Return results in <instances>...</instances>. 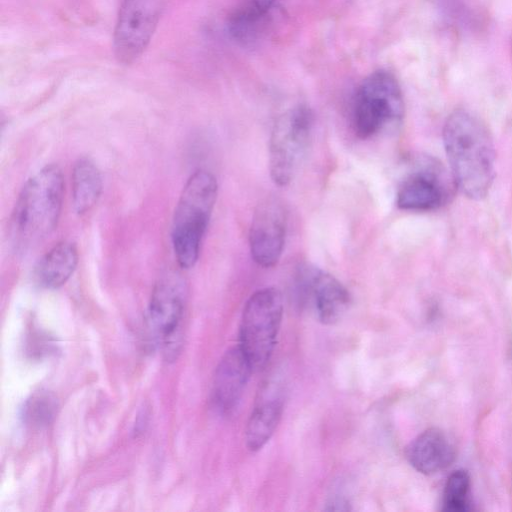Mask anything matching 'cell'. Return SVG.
I'll list each match as a JSON object with an SVG mask.
<instances>
[{"instance_id": "obj_17", "label": "cell", "mask_w": 512, "mask_h": 512, "mask_svg": "<svg viewBox=\"0 0 512 512\" xmlns=\"http://www.w3.org/2000/svg\"><path fill=\"white\" fill-rule=\"evenodd\" d=\"M470 476L459 469L450 474L443 491L442 510L446 512H466L470 506Z\"/></svg>"}, {"instance_id": "obj_13", "label": "cell", "mask_w": 512, "mask_h": 512, "mask_svg": "<svg viewBox=\"0 0 512 512\" xmlns=\"http://www.w3.org/2000/svg\"><path fill=\"white\" fill-rule=\"evenodd\" d=\"M283 404L279 380H269L259 392L246 425L245 440L249 450H260L272 437L281 419Z\"/></svg>"}, {"instance_id": "obj_15", "label": "cell", "mask_w": 512, "mask_h": 512, "mask_svg": "<svg viewBox=\"0 0 512 512\" xmlns=\"http://www.w3.org/2000/svg\"><path fill=\"white\" fill-rule=\"evenodd\" d=\"M77 264L78 251L75 244L62 241L39 259L34 269V276L40 286L56 289L66 283L74 273Z\"/></svg>"}, {"instance_id": "obj_14", "label": "cell", "mask_w": 512, "mask_h": 512, "mask_svg": "<svg viewBox=\"0 0 512 512\" xmlns=\"http://www.w3.org/2000/svg\"><path fill=\"white\" fill-rule=\"evenodd\" d=\"M409 464L425 475L436 474L449 467L456 448L448 434L440 428H429L415 437L406 448Z\"/></svg>"}, {"instance_id": "obj_7", "label": "cell", "mask_w": 512, "mask_h": 512, "mask_svg": "<svg viewBox=\"0 0 512 512\" xmlns=\"http://www.w3.org/2000/svg\"><path fill=\"white\" fill-rule=\"evenodd\" d=\"M184 307L182 280L175 274L161 278L151 294L147 322L153 339L167 359H175L179 352Z\"/></svg>"}, {"instance_id": "obj_1", "label": "cell", "mask_w": 512, "mask_h": 512, "mask_svg": "<svg viewBox=\"0 0 512 512\" xmlns=\"http://www.w3.org/2000/svg\"><path fill=\"white\" fill-rule=\"evenodd\" d=\"M443 143L458 190L472 200L485 198L495 178V147L486 125L470 111L457 109L444 123Z\"/></svg>"}, {"instance_id": "obj_18", "label": "cell", "mask_w": 512, "mask_h": 512, "mask_svg": "<svg viewBox=\"0 0 512 512\" xmlns=\"http://www.w3.org/2000/svg\"><path fill=\"white\" fill-rule=\"evenodd\" d=\"M57 408V399L51 392H35L24 404L23 420L31 428L46 427L53 421Z\"/></svg>"}, {"instance_id": "obj_9", "label": "cell", "mask_w": 512, "mask_h": 512, "mask_svg": "<svg viewBox=\"0 0 512 512\" xmlns=\"http://www.w3.org/2000/svg\"><path fill=\"white\" fill-rule=\"evenodd\" d=\"M296 294L302 306L309 308L323 324L338 322L347 312L351 297L346 287L322 269L303 265L296 280Z\"/></svg>"}, {"instance_id": "obj_8", "label": "cell", "mask_w": 512, "mask_h": 512, "mask_svg": "<svg viewBox=\"0 0 512 512\" xmlns=\"http://www.w3.org/2000/svg\"><path fill=\"white\" fill-rule=\"evenodd\" d=\"M160 0H122L114 28L113 50L122 64L135 62L152 39L160 18Z\"/></svg>"}, {"instance_id": "obj_11", "label": "cell", "mask_w": 512, "mask_h": 512, "mask_svg": "<svg viewBox=\"0 0 512 512\" xmlns=\"http://www.w3.org/2000/svg\"><path fill=\"white\" fill-rule=\"evenodd\" d=\"M450 193L441 166L428 159L402 180L396 193V204L406 211H431L445 204Z\"/></svg>"}, {"instance_id": "obj_16", "label": "cell", "mask_w": 512, "mask_h": 512, "mask_svg": "<svg viewBox=\"0 0 512 512\" xmlns=\"http://www.w3.org/2000/svg\"><path fill=\"white\" fill-rule=\"evenodd\" d=\"M103 181L96 164L87 157L79 158L71 176L72 202L77 214L89 212L102 193Z\"/></svg>"}, {"instance_id": "obj_3", "label": "cell", "mask_w": 512, "mask_h": 512, "mask_svg": "<svg viewBox=\"0 0 512 512\" xmlns=\"http://www.w3.org/2000/svg\"><path fill=\"white\" fill-rule=\"evenodd\" d=\"M218 185L213 174L196 170L186 181L175 208L171 240L181 268L195 265L215 202Z\"/></svg>"}, {"instance_id": "obj_10", "label": "cell", "mask_w": 512, "mask_h": 512, "mask_svg": "<svg viewBox=\"0 0 512 512\" xmlns=\"http://www.w3.org/2000/svg\"><path fill=\"white\" fill-rule=\"evenodd\" d=\"M287 213L275 197L263 199L256 207L249 231V247L255 263L264 268L275 266L284 249Z\"/></svg>"}, {"instance_id": "obj_19", "label": "cell", "mask_w": 512, "mask_h": 512, "mask_svg": "<svg viewBox=\"0 0 512 512\" xmlns=\"http://www.w3.org/2000/svg\"><path fill=\"white\" fill-rule=\"evenodd\" d=\"M511 56H512V37H511Z\"/></svg>"}, {"instance_id": "obj_4", "label": "cell", "mask_w": 512, "mask_h": 512, "mask_svg": "<svg viewBox=\"0 0 512 512\" xmlns=\"http://www.w3.org/2000/svg\"><path fill=\"white\" fill-rule=\"evenodd\" d=\"M403 93L389 71L370 73L358 86L352 105V127L361 139H368L387 128L398 126L404 117Z\"/></svg>"}, {"instance_id": "obj_5", "label": "cell", "mask_w": 512, "mask_h": 512, "mask_svg": "<svg viewBox=\"0 0 512 512\" xmlns=\"http://www.w3.org/2000/svg\"><path fill=\"white\" fill-rule=\"evenodd\" d=\"M283 316V297L275 287L253 293L247 300L240 323L239 347L253 371L266 366L276 345Z\"/></svg>"}, {"instance_id": "obj_6", "label": "cell", "mask_w": 512, "mask_h": 512, "mask_svg": "<svg viewBox=\"0 0 512 512\" xmlns=\"http://www.w3.org/2000/svg\"><path fill=\"white\" fill-rule=\"evenodd\" d=\"M313 114L305 105L295 106L276 120L269 141V171L273 182L288 185L306 153Z\"/></svg>"}, {"instance_id": "obj_12", "label": "cell", "mask_w": 512, "mask_h": 512, "mask_svg": "<svg viewBox=\"0 0 512 512\" xmlns=\"http://www.w3.org/2000/svg\"><path fill=\"white\" fill-rule=\"evenodd\" d=\"M253 371L239 346L221 358L213 380L212 399L219 411L229 413L238 405Z\"/></svg>"}, {"instance_id": "obj_2", "label": "cell", "mask_w": 512, "mask_h": 512, "mask_svg": "<svg viewBox=\"0 0 512 512\" xmlns=\"http://www.w3.org/2000/svg\"><path fill=\"white\" fill-rule=\"evenodd\" d=\"M64 195L60 167L48 164L22 187L10 217V236L19 249H26L47 237L57 226Z\"/></svg>"}]
</instances>
